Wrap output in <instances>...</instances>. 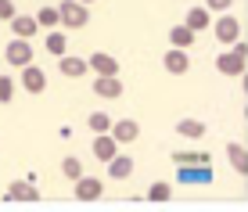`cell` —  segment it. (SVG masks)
Wrapping results in <instances>:
<instances>
[{"label":"cell","instance_id":"1","mask_svg":"<svg viewBox=\"0 0 248 212\" xmlns=\"http://www.w3.org/2000/svg\"><path fill=\"white\" fill-rule=\"evenodd\" d=\"M58 15H62L65 29H83V25L90 22L87 4H79V0H62V4H58Z\"/></svg>","mask_w":248,"mask_h":212},{"label":"cell","instance_id":"2","mask_svg":"<svg viewBox=\"0 0 248 212\" xmlns=\"http://www.w3.org/2000/svg\"><path fill=\"white\" fill-rule=\"evenodd\" d=\"M4 58H7L11 69H25V65L32 61V44H29V40H22V36H15L11 44L4 47Z\"/></svg>","mask_w":248,"mask_h":212},{"label":"cell","instance_id":"3","mask_svg":"<svg viewBox=\"0 0 248 212\" xmlns=\"http://www.w3.org/2000/svg\"><path fill=\"white\" fill-rule=\"evenodd\" d=\"M212 32H216V40H219V44H227V47H230L237 36H241V25H237L234 15H227V11H223L216 22H212Z\"/></svg>","mask_w":248,"mask_h":212},{"label":"cell","instance_id":"4","mask_svg":"<svg viewBox=\"0 0 248 212\" xmlns=\"http://www.w3.org/2000/svg\"><path fill=\"white\" fill-rule=\"evenodd\" d=\"M101 194H105V180L87 176V173L76 180V201H101Z\"/></svg>","mask_w":248,"mask_h":212},{"label":"cell","instance_id":"5","mask_svg":"<svg viewBox=\"0 0 248 212\" xmlns=\"http://www.w3.org/2000/svg\"><path fill=\"white\" fill-rule=\"evenodd\" d=\"M119 155V140L112 137V130L108 133H93V158L97 162H108V158Z\"/></svg>","mask_w":248,"mask_h":212},{"label":"cell","instance_id":"6","mask_svg":"<svg viewBox=\"0 0 248 212\" xmlns=\"http://www.w3.org/2000/svg\"><path fill=\"white\" fill-rule=\"evenodd\" d=\"M22 90H29V94H44V90H47V72L29 61L22 69Z\"/></svg>","mask_w":248,"mask_h":212},{"label":"cell","instance_id":"7","mask_svg":"<svg viewBox=\"0 0 248 212\" xmlns=\"http://www.w3.org/2000/svg\"><path fill=\"white\" fill-rule=\"evenodd\" d=\"M176 180H184V183H209V180H212V169L205 166V162L176 166Z\"/></svg>","mask_w":248,"mask_h":212},{"label":"cell","instance_id":"8","mask_svg":"<svg viewBox=\"0 0 248 212\" xmlns=\"http://www.w3.org/2000/svg\"><path fill=\"white\" fill-rule=\"evenodd\" d=\"M216 69H219V76H241L248 69V58L234 54V50H223V54L216 58Z\"/></svg>","mask_w":248,"mask_h":212},{"label":"cell","instance_id":"9","mask_svg":"<svg viewBox=\"0 0 248 212\" xmlns=\"http://www.w3.org/2000/svg\"><path fill=\"white\" fill-rule=\"evenodd\" d=\"M162 65H166V72H173V76H184L187 69H191V58H187V50H184V47H173V50H166Z\"/></svg>","mask_w":248,"mask_h":212},{"label":"cell","instance_id":"10","mask_svg":"<svg viewBox=\"0 0 248 212\" xmlns=\"http://www.w3.org/2000/svg\"><path fill=\"white\" fill-rule=\"evenodd\" d=\"M93 94L108 97V101L123 97V83H119V76H97V79H93Z\"/></svg>","mask_w":248,"mask_h":212},{"label":"cell","instance_id":"11","mask_svg":"<svg viewBox=\"0 0 248 212\" xmlns=\"http://www.w3.org/2000/svg\"><path fill=\"white\" fill-rule=\"evenodd\" d=\"M7 25H11V32H15V36H22V40H32V36H36V29H40L36 15H15Z\"/></svg>","mask_w":248,"mask_h":212},{"label":"cell","instance_id":"12","mask_svg":"<svg viewBox=\"0 0 248 212\" xmlns=\"http://www.w3.org/2000/svg\"><path fill=\"white\" fill-rule=\"evenodd\" d=\"M112 137H115L119 144H133L137 137H140L137 119H119V122H112Z\"/></svg>","mask_w":248,"mask_h":212},{"label":"cell","instance_id":"13","mask_svg":"<svg viewBox=\"0 0 248 212\" xmlns=\"http://www.w3.org/2000/svg\"><path fill=\"white\" fill-rule=\"evenodd\" d=\"M87 65H90V69L97 72V76H119V61H115L112 54H105V50L90 54V58H87Z\"/></svg>","mask_w":248,"mask_h":212},{"label":"cell","instance_id":"14","mask_svg":"<svg viewBox=\"0 0 248 212\" xmlns=\"http://www.w3.org/2000/svg\"><path fill=\"white\" fill-rule=\"evenodd\" d=\"M7 201H40V191L32 187L29 180H15L7 187Z\"/></svg>","mask_w":248,"mask_h":212},{"label":"cell","instance_id":"15","mask_svg":"<svg viewBox=\"0 0 248 212\" xmlns=\"http://www.w3.org/2000/svg\"><path fill=\"white\" fill-rule=\"evenodd\" d=\"M90 65L87 58H72V54H62V76H68V79H79V76H87Z\"/></svg>","mask_w":248,"mask_h":212},{"label":"cell","instance_id":"16","mask_svg":"<svg viewBox=\"0 0 248 212\" xmlns=\"http://www.w3.org/2000/svg\"><path fill=\"white\" fill-rule=\"evenodd\" d=\"M108 176H112V180H126V176L133 173V158L130 155H115V158H108Z\"/></svg>","mask_w":248,"mask_h":212},{"label":"cell","instance_id":"17","mask_svg":"<svg viewBox=\"0 0 248 212\" xmlns=\"http://www.w3.org/2000/svg\"><path fill=\"white\" fill-rule=\"evenodd\" d=\"M187 29H194V32H202V29H209L212 25V15H209V7H191L187 11V18H184Z\"/></svg>","mask_w":248,"mask_h":212},{"label":"cell","instance_id":"18","mask_svg":"<svg viewBox=\"0 0 248 212\" xmlns=\"http://www.w3.org/2000/svg\"><path fill=\"white\" fill-rule=\"evenodd\" d=\"M227 155H230V166H234L241 176H248V148L245 144H237V140L227 144Z\"/></svg>","mask_w":248,"mask_h":212},{"label":"cell","instance_id":"19","mask_svg":"<svg viewBox=\"0 0 248 212\" xmlns=\"http://www.w3.org/2000/svg\"><path fill=\"white\" fill-rule=\"evenodd\" d=\"M194 36H198V32L187 29V25H173V29H169V44H173V47H184V50L194 44Z\"/></svg>","mask_w":248,"mask_h":212},{"label":"cell","instance_id":"20","mask_svg":"<svg viewBox=\"0 0 248 212\" xmlns=\"http://www.w3.org/2000/svg\"><path fill=\"white\" fill-rule=\"evenodd\" d=\"M44 47L50 50V54H58V58H62L65 50H68V40H65L58 29H47V40H44Z\"/></svg>","mask_w":248,"mask_h":212},{"label":"cell","instance_id":"21","mask_svg":"<svg viewBox=\"0 0 248 212\" xmlns=\"http://www.w3.org/2000/svg\"><path fill=\"white\" fill-rule=\"evenodd\" d=\"M173 162H176V166H194V162H205V166H209L212 155H205V151H176Z\"/></svg>","mask_w":248,"mask_h":212},{"label":"cell","instance_id":"22","mask_svg":"<svg viewBox=\"0 0 248 212\" xmlns=\"http://www.w3.org/2000/svg\"><path fill=\"white\" fill-rule=\"evenodd\" d=\"M176 130H180L184 137H194V140L205 137V122H202V119H180V126H176Z\"/></svg>","mask_w":248,"mask_h":212},{"label":"cell","instance_id":"23","mask_svg":"<svg viewBox=\"0 0 248 212\" xmlns=\"http://www.w3.org/2000/svg\"><path fill=\"white\" fill-rule=\"evenodd\" d=\"M36 22H40V29H54V25H62V15H58V7H40Z\"/></svg>","mask_w":248,"mask_h":212},{"label":"cell","instance_id":"24","mask_svg":"<svg viewBox=\"0 0 248 212\" xmlns=\"http://www.w3.org/2000/svg\"><path fill=\"white\" fill-rule=\"evenodd\" d=\"M87 126L93 133H108V130H112V119H108V112H90L87 115Z\"/></svg>","mask_w":248,"mask_h":212},{"label":"cell","instance_id":"25","mask_svg":"<svg viewBox=\"0 0 248 212\" xmlns=\"http://www.w3.org/2000/svg\"><path fill=\"white\" fill-rule=\"evenodd\" d=\"M62 173L68 176V180H79V176H83V162H79V158H76V155H68V158H62Z\"/></svg>","mask_w":248,"mask_h":212},{"label":"cell","instance_id":"26","mask_svg":"<svg viewBox=\"0 0 248 212\" xmlns=\"http://www.w3.org/2000/svg\"><path fill=\"white\" fill-rule=\"evenodd\" d=\"M148 198L151 201H169V198H173V187H169V183H151Z\"/></svg>","mask_w":248,"mask_h":212},{"label":"cell","instance_id":"27","mask_svg":"<svg viewBox=\"0 0 248 212\" xmlns=\"http://www.w3.org/2000/svg\"><path fill=\"white\" fill-rule=\"evenodd\" d=\"M11 97H15V79L11 76H0V105H7Z\"/></svg>","mask_w":248,"mask_h":212},{"label":"cell","instance_id":"28","mask_svg":"<svg viewBox=\"0 0 248 212\" xmlns=\"http://www.w3.org/2000/svg\"><path fill=\"white\" fill-rule=\"evenodd\" d=\"M15 15H18L15 11V0H0V22H11Z\"/></svg>","mask_w":248,"mask_h":212},{"label":"cell","instance_id":"29","mask_svg":"<svg viewBox=\"0 0 248 212\" xmlns=\"http://www.w3.org/2000/svg\"><path fill=\"white\" fill-rule=\"evenodd\" d=\"M230 4H234V0H205V7H209V11H230Z\"/></svg>","mask_w":248,"mask_h":212},{"label":"cell","instance_id":"30","mask_svg":"<svg viewBox=\"0 0 248 212\" xmlns=\"http://www.w3.org/2000/svg\"><path fill=\"white\" fill-rule=\"evenodd\" d=\"M230 50H234V54H241V58H248V44H245V40H234Z\"/></svg>","mask_w":248,"mask_h":212},{"label":"cell","instance_id":"31","mask_svg":"<svg viewBox=\"0 0 248 212\" xmlns=\"http://www.w3.org/2000/svg\"><path fill=\"white\" fill-rule=\"evenodd\" d=\"M241 87H245V94H248V69L241 72Z\"/></svg>","mask_w":248,"mask_h":212},{"label":"cell","instance_id":"32","mask_svg":"<svg viewBox=\"0 0 248 212\" xmlns=\"http://www.w3.org/2000/svg\"><path fill=\"white\" fill-rule=\"evenodd\" d=\"M79 4H93V0H79Z\"/></svg>","mask_w":248,"mask_h":212}]
</instances>
